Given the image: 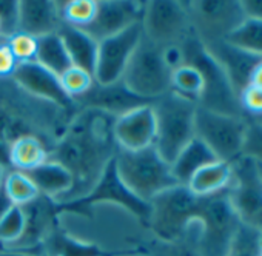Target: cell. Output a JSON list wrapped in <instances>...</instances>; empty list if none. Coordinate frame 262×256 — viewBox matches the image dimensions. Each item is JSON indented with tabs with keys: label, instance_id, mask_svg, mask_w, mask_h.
I'll use <instances>...</instances> for the list:
<instances>
[{
	"label": "cell",
	"instance_id": "obj_35",
	"mask_svg": "<svg viewBox=\"0 0 262 256\" xmlns=\"http://www.w3.org/2000/svg\"><path fill=\"white\" fill-rule=\"evenodd\" d=\"M8 45L19 63L34 62L37 56V37L30 36L27 33H16L7 39Z\"/></svg>",
	"mask_w": 262,
	"mask_h": 256
},
{
	"label": "cell",
	"instance_id": "obj_7",
	"mask_svg": "<svg viewBox=\"0 0 262 256\" xmlns=\"http://www.w3.org/2000/svg\"><path fill=\"white\" fill-rule=\"evenodd\" d=\"M150 228L161 241L181 242L193 221H196L201 196L193 195L187 185H176L150 201Z\"/></svg>",
	"mask_w": 262,
	"mask_h": 256
},
{
	"label": "cell",
	"instance_id": "obj_45",
	"mask_svg": "<svg viewBox=\"0 0 262 256\" xmlns=\"http://www.w3.org/2000/svg\"><path fill=\"white\" fill-rule=\"evenodd\" d=\"M5 175H7V170H5L4 167H0V187H2V184H4Z\"/></svg>",
	"mask_w": 262,
	"mask_h": 256
},
{
	"label": "cell",
	"instance_id": "obj_47",
	"mask_svg": "<svg viewBox=\"0 0 262 256\" xmlns=\"http://www.w3.org/2000/svg\"><path fill=\"white\" fill-rule=\"evenodd\" d=\"M251 120H253L254 123H257V125L262 126V114H259V116H256V117H251Z\"/></svg>",
	"mask_w": 262,
	"mask_h": 256
},
{
	"label": "cell",
	"instance_id": "obj_19",
	"mask_svg": "<svg viewBox=\"0 0 262 256\" xmlns=\"http://www.w3.org/2000/svg\"><path fill=\"white\" fill-rule=\"evenodd\" d=\"M204 47L214 57V60L222 67L234 93L239 97L242 90L250 83V76H251L254 67L262 60V57L248 54V53L230 45L224 39L205 42Z\"/></svg>",
	"mask_w": 262,
	"mask_h": 256
},
{
	"label": "cell",
	"instance_id": "obj_23",
	"mask_svg": "<svg viewBox=\"0 0 262 256\" xmlns=\"http://www.w3.org/2000/svg\"><path fill=\"white\" fill-rule=\"evenodd\" d=\"M214 161H219V159L199 138L194 136L179 152V155L174 158V161L170 165H171V172H173V176L178 181V184L187 185L196 172H199L202 167H205Z\"/></svg>",
	"mask_w": 262,
	"mask_h": 256
},
{
	"label": "cell",
	"instance_id": "obj_33",
	"mask_svg": "<svg viewBox=\"0 0 262 256\" xmlns=\"http://www.w3.org/2000/svg\"><path fill=\"white\" fill-rule=\"evenodd\" d=\"M25 211L24 207L14 205L2 219H0V245L8 248L16 244L25 231Z\"/></svg>",
	"mask_w": 262,
	"mask_h": 256
},
{
	"label": "cell",
	"instance_id": "obj_3",
	"mask_svg": "<svg viewBox=\"0 0 262 256\" xmlns=\"http://www.w3.org/2000/svg\"><path fill=\"white\" fill-rule=\"evenodd\" d=\"M116 168L125 187L145 202L179 185L173 176L171 165L155 147L139 152L119 150L116 155Z\"/></svg>",
	"mask_w": 262,
	"mask_h": 256
},
{
	"label": "cell",
	"instance_id": "obj_13",
	"mask_svg": "<svg viewBox=\"0 0 262 256\" xmlns=\"http://www.w3.org/2000/svg\"><path fill=\"white\" fill-rule=\"evenodd\" d=\"M144 36L142 22L129 25L123 31L99 42L94 80L100 85H111L122 79L123 71Z\"/></svg>",
	"mask_w": 262,
	"mask_h": 256
},
{
	"label": "cell",
	"instance_id": "obj_28",
	"mask_svg": "<svg viewBox=\"0 0 262 256\" xmlns=\"http://www.w3.org/2000/svg\"><path fill=\"white\" fill-rule=\"evenodd\" d=\"M224 40L248 54L262 57V20L244 19Z\"/></svg>",
	"mask_w": 262,
	"mask_h": 256
},
{
	"label": "cell",
	"instance_id": "obj_43",
	"mask_svg": "<svg viewBox=\"0 0 262 256\" xmlns=\"http://www.w3.org/2000/svg\"><path fill=\"white\" fill-rule=\"evenodd\" d=\"M248 85L262 88V60L254 67V70H253V73L250 76V83Z\"/></svg>",
	"mask_w": 262,
	"mask_h": 256
},
{
	"label": "cell",
	"instance_id": "obj_1",
	"mask_svg": "<svg viewBox=\"0 0 262 256\" xmlns=\"http://www.w3.org/2000/svg\"><path fill=\"white\" fill-rule=\"evenodd\" d=\"M116 117L94 108L79 110L65 133L48 153V161L63 165L74 179L70 195L57 202L77 199L91 191L105 167L119 153L113 126Z\"/></svg>",
	"mask_w": 262,
	"mask_h": 256
},
{
	"label": "cell",
	"instance_id": "obj_22",
	"mask_svg": "<svg viewBox=\"0 0 262 256\" xmlns=\"http://www.w3.org/2000/svg\"><path fill=\"white\" fill-rule=\"evenodd\" d=\"M57 33L62 37V42L67 48V53L71 59L73 67L82 68L94 74L99 42L94 40L83 30L67 25V24H62Z\"/></svg>",
	"mask_w": 262,
	"mask_h": 256
},
{
	"label": "cell",
	"instance_id": "obj_17",
	"mask_svg": "<svg viewBox=\"0 0 262 256\" xmlns=\"http://www.w3.org/2000/svg\"><path fill=\"white\" fill-rule=\"evenodd\" d=\"M145 11V2H131V0H103L97 2V13L94 20L80 28L90 34L94 40L100 42L110 36H114L129 25L142 22Z\"/></svg>",
	"mask_w": 262,
	"mask_h": 256
},
{
	"label": "cell",
	"instance_id": "obj_44",
	"mask_svg": "<svg viewBox=\"0 0 262 256\" xmlns=\"http://www.w3.org/2000/svg\"><path fill=\"white\" fill-rule=\"evenodd\" d=\"M0 256H40L33 251H22V250H8V248H0Z\"/></svg>",
	"mask_w": 262,
	"mask_h": 256
},
{
	"label": "cell",
	"instance_id": "obj_36",
	"mask_svg": "<svg viewBox=\"0 0 262 256\" xmlns=\"http://www.w3.org/2000/svg\"><path fill=\"white\" fill-rule=\"evenodd\" d=\"M19 33V2L0 0V36L8 39Z\"/></svg>",
	"mask_w": 262,
	"mask_h": 256
},
{
	"label": "cell",
	"instance_id": "obj_29",
	"mask_svg": "<svg viewBox=\"0 0 262 256\" xmlns=\"http://www.w3.org/2000/svg\"><path fill=\"white\" fill-rule=\"evenodd\" d=\"M171 91L199 103L201 96L204 93L202 73L190 63L181 65L171 73Z\"/></svg>",
	"mask_w": 262,
	"mask_h": 256
},
{
	"label": "cell",
	"instance_id": "obj_32",
	"mask_svg": "<svg viewBox=\"0 0 262 256\" xmlns=\"http://www.w3.org/2000/svg\"><path fill=\"white\" fill-rule=\"evenodd\" d=\"M96 0H70L60 7L62 22L76 28H86L96 17Z\"/></svg>",
	"mask_w": 262,
	"mask_h": 256
},
{
	"label": "cell",
	"instance_id": "obj_21",
	"mask_svg": "<svg viewBox=\"0 0 262 256\" xmlns=\"http://www.w3.org/2000/svg\"><path fill=\"white\" fill-rule=\"evenodd\" d=\"M27 175L36 184L40 195L54 201L65 199L74 185L73 175L63 165L54 161H47Z\"/></svg>",
	"mask_w": 262,
	"mask_h": 256
},
{
	"label": "cell",
	"instance_id": "obj_37",
	"mask_svg": "<svg viewBox=\"0 0 262 256\" xmlns=\"http://www.w3.org/2000/svg\"><path fill=\"white\" fill-rule=\"evenodd\" d=\"M242 156L250 158L254 162H262V126L253 120H248Z\"/></svg>",
	"mask_w": 262,
	"mask_h": 256
},
{
	"label": "cell",
	"instance_id": "obj_42",
	"mask_svg": "<svg viewBox=\"0 0 262 256\" xmlns=\"http://www.w3.org/2000/svg\"><path fill=\"white\" fill-rule=\"evenodd\" d=\"M13 207H14V202L10 199V196L7 195L4 184H2V187H0V219H2Z\"/></svg>",
	"mask_w": 262,
	"mask_h": 256
},
{
	"label": "cell",
	"instance_id": "obj_24",
	"mask_svg": "<svg viewBox=\"0 0 262 256\" xmlns=\"http://www.w3.org/2000/svg\"><path fill=\"white\" fill-rule=\"evenodd\" d=\"M233 172L231 164L224 161H214L199 172H196L187 184V188L196 196H213L227 191L231 184Z\"/></svg>",
	"mask_w": 262,
	"mask_h": 256
},
{
	"label": "cell",
	"instance_id": "obj_15",
	"mask_svg": "<svg viewBox=\"0 0 262 256\" xmlns=\"http://www.w3.org/2000/svg\"><path fill=\"white\" fill-rule=\"evenodd\" d=\"M11 79L31 96L51 102L73 116L79 111L74 99H71L62 88L59 76L43 68L36 60L19 63Z\"/></svg>",
	"mask_w": 262,
	"mask_h": 256
},
{
	"label": "cell",
	"instance_id": "obj_41",
	"mask_svg": "<svg viewBox=\"0 0 262 256\" xmlns=\"http://www.w3.org/2000/svg\"><path fill=\"white\" fill-rule=\"evenodd\" d=\"M239 5L245 19L262 20V0H244Z\"/></svg>",
	"mask_w": 262,
	"mask_h": 256
},
{
	"label": "cell",
	"instance_id": "obj_46",
	"mask_svg": "<svg viewBox=\"0 0 262 256\" xmlns=\"http://www.w3.org/2000/svg\"><path fill=\"white\" fill-rule=\"evenodd\" d=\"M256 164V168H257V175L260 178V182H262V162H254Z\"/></svg>",
	"mask_w": 262,
	"mask_h": 256
},
{
	"label": "cell",
	"instance_id": "obj_9",
	"mask_svg": "<svg viewBox=\"0 0 262 256\" xmlns=\"http://www.w3.org/2000/svg\"><path fill=\"white\" fill-rule=\"evenodd\" d=\"M196 221L199 222V254L227 256L231 238L241 221L236 216L227 191L201 198Z\"/></svg>",
	"mask_w": 262,
	"mask_h": 256
},
{
	"label": "cell",
	"instance_id": "obj_5",
	"mask_svg": "<svg viewBox=\"0 0 262 256\" xmlns=\"http://www.w3.org/2000/svg\"><path fill=\"white\" fill-rule=\"evenodd\" d=\"M181 50L184 54V63L196 67L204 76V93L198 105L217 113L247 117L225 71L205 50L194 31L182 40Z\"/></svg>",
	"mask_w": 262,
	"mask_h": 256
},
{
	"label": "cell",
	"instance_id": "obj_25",
	"mask_svg": "<svg viewBox=\"0 0 262 256\" xmlns=\"http://www.w3.org/2000/svg\"><path fill=\"white\" fill-rule=\"evenodd\" d=\"M48 161V148L36 136H22L10 147L11 170L28 173Z\"/></svg>",
	"mask_w": 262,
	"mask_h": 256
},
{
	"label": "cell",
	"instance_id": "obj_2",
	"mask_svg": "<svg viewBox=\"0 0 262 256\" xmlns=\"http://www.w3.org/2000/svg\"><path fill=\"white\" fill-rule=\"evenodd\" d=\"M71 119L73 114L31 96L11 77L0 79V141L11 145L22 136H36L50 153Z\"/></svg>",
	"mask_w": 262,
	"mask_h": 256
},
{
	"label": "cell",
	"instance_id": "obj_8",
	"mask_svg": "<svg viewBox=\"0 0 262 256\" xmlns=\"http://www.w3.org/2000/svg\"><path fill=\"white\" fill-rule=\"evenodd\" d=\"M248 119L217 113L198 105L194 136L199 138L219 161L231 164L242 156Z\"/></svg>",
	"mask_w": 262,
	"mask_h": 256
},
{
	"label": "cell",
	"instance_id": "obj_4",
	"mask_svg": "<svg viewBox=\"0 0 262 256\" xmlns=\"http://www.w3.org/2000/svg\"><path fill=\"white\" fill-rule=\"evenodd\" d=\"M196 108V102L174 91H168L153 102L156 116L155 148L168 164H171L179 152L194 138Z\"/></svg>",
	"mask_w": 262,
	"mask_h": 256
},
{
	"label": "cell",
	"instance_id": "obj_40",
	"mask_svg": "<svg viewBox=\"0 0 262 256\" xmlns=\"http://www.w3.org/2000/svg\"><path fill=\"white\" fill-rule=\"evenodd\" d=\"M161 242L162 244L155 250V256H201L199 251H194L181 242Z\"/></svg>",
	"mask_w": 262,
	"mask_h": 256
},
{
	"label": "cell",
	"instance_id": "obj_48",
	"mask_svg": "<svg viewBox=\"0 0 262 256\" xmlns=\"http://www.w3.org/2000/svg\"><path fill=\"white\" fill-rule=\"evenodd\" d=\"M40 256H45V254H40Z\"/></svg>",
	"mask_w": 262,
	"mask_h": 256
},
{
	"label": "cell",
	"instance_id": "obj_27",
	"mask_svg": "<svg viewBox=\"0 0 262 256\" xmlns=\"http://www.w3.org/2000/svg\"><path fill=\"white\" fill-rule=\"evenodd\" d=\"M40 247H45V256H106L93 244H83L63 233L53 231Z\"/></svg>",
	"mask_w": 262,
	"mask_h": 256
},
{
	"label": "cell",
	"instance_id": "obj_39",
	"mask_svg": "<svg viewBox=\"0 0 262 256\" xmlns=\"http://www.w3.org/2000/svg\"><path fill=\"white\" fill-rule=\"evenodd\" d=\"M19 62L16 60L8 40L0 36V79H8L13 77Z\"/></svg>",
	"mask_w": 262,
	"mask_h": 256
},
{
	"label": "cell",
	"instance_id": "obj_16",
	"mask_svg": "<svg viewBox=\"0 0 262 256\" xmlns=\"http://www.w3.org/2000/svg\"><path fill=\"white\" fill-rule=\"evenodd\" d=\"M113 135L120 150L139 152L148 147H155L156 116L153 103L135 108L116 117Z\"/></svg>",
	"mask_w": 262,
	"mask_h": 256
},
{
	"label": "cell",
	"instance_id": "obj_18",
	"mask_svg": "<svg viewBox=\"0 0 262 256\" xmlns=\"http://www.w3.org/2000/svg\"><path fill=\"white\" fill-rule=\"evenodd\" d=\"M155 100H148L144 97H139L131 93L122 80L111 83V85H100L94 80L91 88L76 99L77 108H94V110H102L105 113L113 114L114 117H119L131 110L144 106V105H151Z\"/></svg>",
	"mask_w": 262,
	"mask_h": 256
},
{
	"label": "cell",
	"instance_id": "obj_26",
	"mask_svg": "<svg viewBox=\"0 0 262 256\" xmlns=\"http://www.w3.org/2000/svg\"><path fill=\"white\" fill-rule=\"evenodd\" d=\"M36 62L43 68L50 70L56 76H62L68 68L73 67L71 59L67 53V48L62 42L59 33H51L42 37H37V56Z\"/></svg>",
	"mask_w": 262,
	"mask_h": 256
},
{
	"label": "cell",
	"instance_id": "obj_30",
	"mask_svg": "<svg viewBox=\"0 0 262 256\" xmlns=\"http://www.w3.org/2000/svg\"><path fill=\"white\" fill-rule=\"evenodd\" d=\"M227 256H262V230L241 222L231 238Z\"/></svg>",
	"mask_w": 262,
	"mask_h": 256
},
{
	"label": "cell",
	"instance_id": "obj_6",
	"mask_svg": "<svg viewBox=\"0 0 262 256\" xmlns=\"http://www.w3.org/2000/svg\"><path fill=\"white\" fill-rule=\"evenodd\" d=\"M171 73L164 60L162 47L142 36L120 80L133 94L156 100L171 91Z\"/></svg>",
	"mask_w": 262,
	"mask_h": 256
},
{
	"label": "cell",
	"instance_id": "obj_11",
	"mask_svg": "<svg viewBox=\"0 0 262 256\" xmlns=\"http://www.w3.org/2000/svg\"><path fill=\"white\" fill-rule=\"evenodd\" d=\"M231 172L227 196L236 216L242 224L262 230V182L254 161L239 156L231 162Z\"/></svg>",
	"mask_w": 262,
	"mask_h": 256
},
{
	"label": "cell",
	"instance_id": "obj_10",
	"mask_svg": "<svg viewBox=\"0 0 262 256\" xmlns=\"http://www.w3.org/2000/svg\"><path fill=\"white\" fill-rule=\"evenodd\" d=\"M96 202H114L126 208L128 211L133 213L144 225L150 227L151 221V204L139 199L131 193L125 184L122 182L117 168H116V158L110 161V164L105 167L100 179L97 184L91 188L90 193H86L82 198L65 201V202H57V210L59 213L62 211H74V213H82L88 215L91 205Z\"/></svg>",
	"mask_w": 262,
	"mask_h": 256
},
{
	"label": "cell",
	"instance_id": "obj_20",
	"mask_svg": "<svg viewBox=\"0 0 262 256\" xmlns=\"http://www.w3.org/2000/svg\"><path fill=\"white\" fill-rule=\"evenodd\" d=\"M60 7L50 0H22L19 2V31L34 37L57 33L62 25Z\"/></svg>",
	"mask_w": 262,
	"mask_h": 256
},
{
	"label": "cell",
	"instance_id": "obj_38",
	"mask_svg": "<svg viewBox=\"0 0 262 256\" xmlns=\"http://www.w3.org/2000/svg\"><path fill=\"white\" fill-rule=\"evenodd\" d=\"M239 103H241V108L244 110L245 116H247V113L251 117L262 114V88L247 85L242 90V93L239 94Z\"/></svg>",
	"mask_w": 262,
	"mask_h": 256
},
{
	"label": "cell",
	"instance_id": "obj_14",
	"mask_svg": "<svg viewBox=\"0 0 262 256\" xmlns=\"http://www.w3.org/2000/svg\"><path fill=\"white\" fill-rule=\"evenodd\" d=\"M187 7L191 28L201 42L225 39L244 19L239 2H193Z\"/></svg>",
	"mask_w": 262,
	"mask_h": 256
},
{
	"label": "cell",
	"instance_id": "obj_34",
	"mask_svg": "<svg viewBox=\"0 0 262 256\" xmlns=\"http://www.w3.org/2000/svg\"><path fill=\"white\" fill-rule=\"evenodd\" d=\"M59 79H60L62 88L71 99H74V102L76 99L83 96L94 83V76L77 67L68 68Z\"/></svg>",
	"mask_w": 262,
	"mask_h": 256
},
{
	"label": "cell",
	"instance_id": "obj_12",
	"mask_svg": "<svg viewBox=\"0 0 262 256\" xmlns=\"http://www.w3.org/2000/svg\"><path fill=\"white\" fill-rule=\"evenodd\" d=\"M144 36L159 47L181 45L193 33L187 7L171 0L145 2L142 17Z\"/></svg>",
	"mask_w": 262,
	"mask_h": 256
},
{
	"label": "cell",
	"instance_id": "obj_31",
	"mask_svg": "<svg viewBox=\"0 0 262 256\" xmlns=\"http://www.w3.org/2000/svg\"><path fill=\"white\" fill-rule=\"evenodd\" d=\"M4 188L10 196V199L14 202V205H20V207L33 202L40 195L31 178L27 173L17 170L7 172L4 179Z\"/></svg>",
	"mask_w": 262,
	"mask_h": 256
}]
</instances>
